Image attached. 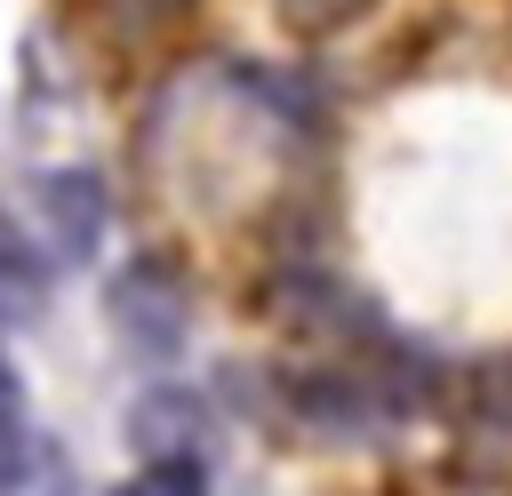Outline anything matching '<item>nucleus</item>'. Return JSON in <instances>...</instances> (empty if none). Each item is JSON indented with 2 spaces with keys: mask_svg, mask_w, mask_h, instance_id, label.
Instances as JSON below:
<instances>
[{
  "mask_svg": "<svg viewBox=\"0 0 512 496\" xmlns=\"http://www.w3.org/2000/svg\"><path fill=\"white\" fill-rule=\"evenodd\" d=\"M104 312H112V328H120L136 352H152V360H168V352L184 344V296H176V280H168L160 264H128V272L112 280Z\"/></svg>",
  "mask_w": 512,
  "mask_h": 496,
  "instance_id": "1",
  "label": "nucleus"
},
{
  "mask_svg": "<svg viewBox=\"0 0 512 496\" xmlns=\"http://www.w3.org/2000/svg\"><path fill=\"white\" fill-rule=\"evenodd\" d=\"M120 496H208V472H200L192 448H168V456H152Z\"/></svg>",
  "mask_w": 512,
  "mask_h": 496,
  "instance_id": "5",
  "label": "nucleus"
},
{
  "mask_svg": "<svg viewBox=\"0 0 512 496\" xmlns=\"http://www.w3.org/2000/svg\"><path fill=\"white\" fill-rule=\"evenodd\" d=\"M24 464H32V424H24V384L0 368V496H16V480H24Z\"/></svg>",
  "mask_w": 512,
  "mask_h": 496,
  "instance_id": "4",
  "label": "nucleus"
},
{
  "mask_svg": "<svg viewBox=\"0 0 512 496\" xmlns=\"http://www.w3.org/2000/svg\"><path fill=\"white\" fill-rule=\"evenodd\" d=\"M192 416H200V408H192L184 392H152V400L136 408V440H144L152 456H168V448H176V440L192 432Z\"/></svg>",
  "mask_w": 512,
  "mask_h": 496,
  "instance_id": "6",
  "label": "nucleus"
},
{
  "mask_svg": "<svg viewBox=\"0 0 512 496\" xmlns=\"http://www.w3.org/2000/svg\"><path fill=\"white\" fill-rule=\"evenodd\" d=\"M40 280H48V272H40V248L0 216V328L24 320V312L40 304Z\"/></svg>",
  "mask_w": 512,
  "mask_h": 496,
  "instance_id": "3",
  "label": "nucleus"
},
{
  "mask_svg": "<svg viewBox=\"0 0 512 496\" xmlns=\"http://www.w3.org/2000/svg\"><path fill=\"white\" fill-rule=\"evenodd\" d=\"M40 216H48V232H56L64 256H88V248L104 240L112 200H104V184H96L88 168H56V176H40Z\"/></svg>",
  "mask_w": 512,
  "mask_h": 496,
  "instance_id": "2",
  "label": "nucleus"
}]
</instances>
